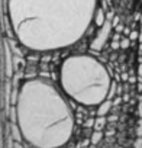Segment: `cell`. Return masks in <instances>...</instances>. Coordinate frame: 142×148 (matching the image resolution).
<instances>
[{
    "label": "cell",
    "mask_w": 142,
    "mask_h": 148,
    "mask_svg": "<svg viewBox=\"0 0 142 148\" xmlns=\"http://www.w3.org/2000/svg\"><path fill=\"white\" fill-rule=\"evenodd\" d=\"M18 39L28 48L49 51L77 42L89 29L96 0H8Z\"/></svg>",
    "instance_id": "obj_1"
},
{
    "label": "cell",
    "mask_w": 142,
    "mask_h": 148,
    "mask_svg": "<svg viewBox=\"0 0 142 148\" xmlns=\"http://www.w3.org/2000/svg\"><path fill=\"white\" fill-rule=\"evenodd\" d=\"M16 112L23 136L35 147H59L73 132L67 102L45 80H29L20 87Z\"/></svg>",
    "instance_id": "obj_2"
},
{
    "label": "cell",
    "mask_w": 142,
    "mask_h": 148,
    "mask_svg": "<svg viewBox=\"0 0 142 148\" xmlns=\"http://www.w3.org/2000/svg\"><path fill=\"white\" fill-rule=\"evenodd\" d=\"M59 79L65 93L83 105L103 102L110 89L107 70L102 62L89 55L67 58L61 65Z\"/></svg>",
    "instance_id": "obj_3"
}]
</instances>
